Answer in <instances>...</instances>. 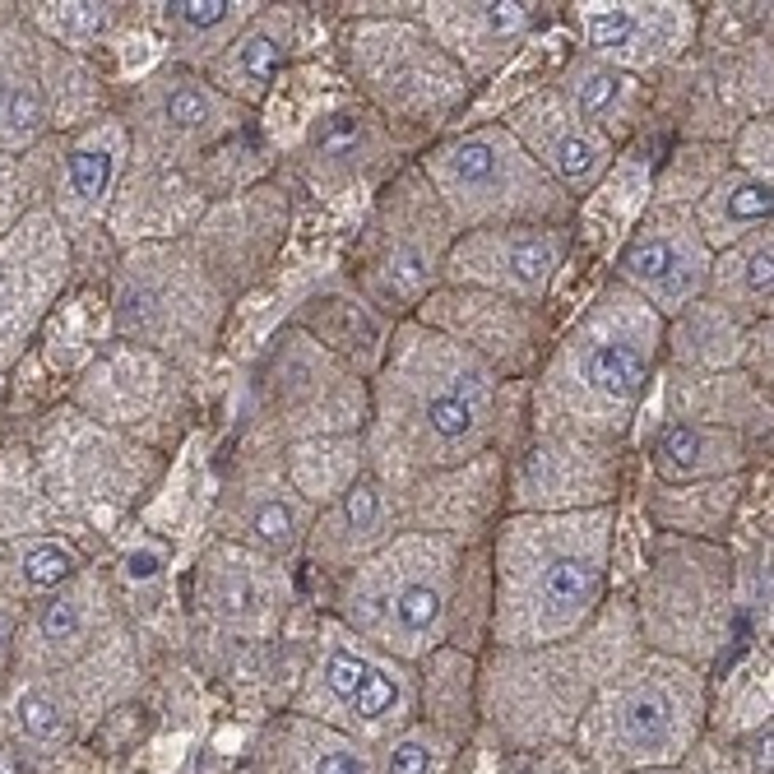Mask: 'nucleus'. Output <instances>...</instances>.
I'll use <instances>...</instances> for the list:
<instances>
[{"label": "nucleus", "instance_id": "nucleus-13", "mask_svg": "<svg viewBox=\"0 0 774 774\" xmlns=\"http://www.w3.org/2000/svg\"><path fill=\"white\" fill-rule=\"evenodd\" d=\"M654 464H658V473L673 482L719 478L742 464V440L733 432H715L705 423H691V417H673V423H663V432L654 440Z\"/></svg>", "mask_w": 774, "mask_h": 774}, {"label": "nucleus", "instance_id": "nucleus-35", "mask_svg": "<svg viewBox=\"0 0 774 774\" xmlns=\"http://www.w3.org/2000/svg\"><path fill=\"white\" fill-rule=\"evenodd\" d=\"M0 316H6V283H0Z\"/></svg>", "mask_w": 774, "mask_h": 774}, {"label": "nucleus", "instance_id": "nucleus-1", "mask_svg": "<svg viewBox=\"0 0 774 774\" xmlns=\"http://www.w3.org/2000/svg\"><path fill=\"white\" fill-rule=\"evenodd\" d=\"M497 375L459 339L408 325L375 394L381 450L404 469H446L478 455L492 436Z\"/></svg>", "mask_w": 774, "mask_h": 774}, {"label": "nucleus", "instance_id": "nucleus-28", "mask_svg": "<svg viewBox=\"0 0 774 774\" xmlns=\"http://www.w3.org/2000/svg\"><path fill=\"white\" fill-rule=\"evenodd\" d=\"M367 673H371V663L362 654H352V650H335V654L325 658V687H329V696H339L344 705L362 691Z\"/></svg>", "mask_w": 774, "mask_h": 774}, {"label": "nucleus", "instance_id": "nucleus-11", "mask_svg": "<svg viewBox=\"0 0 774 774\" xmlns=\"http://www.w3.org/2000/svg\"><path fill=\"white\" fill-rule=\"evenodd\" d=\"M543 6H505V0H492V6H427V24L432 33L446 42V56L469 70H492L511 56L524 33L538 24Z\"/></svg>", "mask_w": 774, "mask_h": 774}, {"label": "nucleus", "instance_id": "nucleus-21", "mask_svg": "<svg viewBox=\"0 0 774 774\" xmlns=\"http://www.w3.org/2000/svg\"><path fill=\"white\" fill-rule=\"evenodd\" d=\"M218 117H224L218 88H205L200 79H172L163 98V121L172 135H200V130H214Z\"/></svg>", "mask_w": 774, "mask_h": 774}, {"label": "nucleus", "instance_id": "nucleus-33", "mask_svg": "<svg viewBox=\"0 0 774 774\" xmlns=\"http://www.w3.org/2000/svg\"><path fill=\"white\" fill-rule=\"evenodd\" d=\"M126 570L135 575V580H149V575H159V557H153V552H135V557L126 562Z\"/></svg>", "mask_w": 774, "mask_h": 774}, {"label": "nucleus", "instance_id": "nucleus-31", "mask_svg": "<svg viewBox=\"0 0 774 774\" xmlns=\"http://www.w3.org/2000/svg\"><path fill=\"white\" fill-rule=\"evenodd\" d=\"M42 631H47V640H70L79 631L75 603H47V612H42Z\"/></svg>", "mask_w": 774, "mask_h": 774}, {"label": "nucleus", "instance_id": "nucleus-5", "mask_svg": "<svg viewBox=\"0 0 774 774\" xmlns=\"http://www.w3.org/2000/svg\"><path fill=\"white\" fill-rule=\"evenodd\" d=\"M455 570V543L440 534L385 543L362 562L358 580L344 593L352 626L371 631L381 645H413L436 635L446 617V585Z\"/></svg>", "mask_w": 774, "mask_h": 774}, {"label": "nucleus", "instance_id": "nucleus-25", "mask_svg": "<svg viewBox=\"0 0 774 774\" xmlns=\"http://www.w3.org/2000/svg\"><path fill=\"white\" fill-rule=\"evenodd\" d=\"M112 167H117V159L107 149H75L70 153V190L88 205L102 200L107 186H112Z\"/></svg>", "mask_w": 774, "mask_h": 774}, {"label": "nucleus", "instance_id": "nucleus-8", "mask_svg": "<svg viewBox=\"0 0 774 774\" xmlns=\"http://www.w3.org/2000/svg\"><path fill=\"white\" fill-rule=\"evenodd\" d=\"M566 228L547 224H511V228H478L450 247L446 270L455 279L488 283L497 293L543 297L552 274L566 255Z\"/></svg>", "mask_w": 774, "mask_h": 774}, {"label": "nucleus", "instance_id": "nucleus-15", "mask_svg": "<svg viewBox=\"0 0 774 774\" xmlns=\"http://www.w3.org/2000/svg\"><path fill=\"white\" fill-rule=\"evenodd\" d=\"M385 520H390L385 482L381 478H352V488L339 492L329 520L316 524V552H329V557L348 562L358 547H367L385 534Z\"/></svg>", "mask_w": 774, "mask_h": 774}, {"label": "nucleus", "instance_id": "nucleus-2", "mask_svg": "<svg viewBox=\"0 0 774 774\" xmlns=\"http://www.w3.org/2000/svg\"><path fill=\"white\" fill-rule=\"evenodd\" d=\"M608 511L570 515H524L501 528L497 570H501V617L520 640H547L580 626L603 599Z\"/></svg>", "mask_w": 774, "mask_h": 774}, {"label": "nucleus", "instance_id": "nucleus-24", "mask_svg": "<svg viewBox=\"0 0 774 774\" xmlns=\"http://www.w3.org/2000/svg\"><path fill=\"white\" fill-rule=\"evenodd\" d=\"M0 126H10L24 140L42 126V98L29 79H0Z\"/></svg>", "mask_w": 774, "mask_h": 774}, {"label": "nucleus", "instance_id": "nucleus-23", "mask_svg": "<svg viewBox=\"0 0 774 774\" xmlns=\"http://www.w3.org/2000/svg\"><path fill=\"white\" fill-rule=\"evenodd\" d=\"M19 570H24L29 589H56L65 575L75 570V557H70V547H61V543H29L24 557H19Z\"/></svg>", "mask_w": 774, "mask_h": 774}, {"label": "nucleus", "instance_id": "nucleus-27", "mask_svg": "<svg viewBox=\"0 0 774 774\" xmlns=\"http://www.w3.org/2000/svg\"><path fill=\"white\" fill-rule=\"evenodd\" d=\"M394 705H400V687H394V677L385 673V668H375L371 663V673H367V682H362V691L348 700V710L358 715V719H385Z\"/></svg>", "mask_w": 774, "mask_h": 774}, {"label": "nucleus", "instance_id": "nucleus-29", "mask_svg": "<svg viewBox=\"0 0 774 774\" xmlns=\"http://www.w3.org/2000/svg\"><path fill=\"white\" fill-rule=\"evenodd\" d=\"M19 723H24V733H29V738H37V742H52V738H61L65 715H61V705H56L52 696L33 691V696L19 700Z\"/></svg>", "mask_w": 774, "mask_h": 774}, {"label": "nucleus", "instance_id": "nucleus-34", "mask_svg": "<svg viewBox=\"0 0 774 774\" xmlns=\"http://www.w3.org/2000/svg\"><path fill=\"white\" fill-rule=\"evenodd\" d=\"M0 774H24V770H19L14 761H6V756H0Z\"/></svg>", "mask_w": 774, "mask_h": 774}, {"label": "nucleus", "instance_id": "nucleus-12", "mask_svg": "<svg viewBox=\"0 0 774 774\" xmlns=\"http://www.w3.org/2000/svg\"><path fill=\"white\" fill-rule=\"evenodd\" d=\"M774 214V195H770V176L756 172H733L700 195V205L691 209V224L700 232L705 247H733L742 232L770 228Z\"/></svg>", "mask_w": 774, "mask_h": 774}, {"label": "nucleus", "instance_id": "nucleus-26", "mask_svg": "<svg viewBox=\"0 0 774 774\" xmlns=\"http://www.w3.org/2000/svg\"><path fill=\"white\" fill-rule=\"evenodd\" d=\"M774 255H770V232L756 241V247L746 251V260H742V270H738V293H742V306H765L770 302V287H774Z\"/></svg>", "mask_w": 774, "mask_h": 774}, {"label": "nucleus", "instance_id": "nucleus-20", "mask_svg": "<svg viewBox=\"0 0 774 774\" xmlns=\"http://www.w3.org/2000/svg\"><path fill=\"white\" fill-rule=\"evenodd\" d=\"M251 10L255 6H237V0H176V6H167V24L205 42H232L237 29L251 24Z\"/></svg>", "mask_w": 774, "mask_h": 774}, {"label": "nucleus", "instance_id": "nucleus-18", "mask_svg": "<svg viewBox=\"0 0 774 774\" xmlns=\"http://www.w3.org/2000/svg\"><path fill=\"white\" fill-rule=\"evenodd\" d=\"M459 329H464V348L469 352H511V348H524L528 344V329L520 320V312L511 302H497V297H469V312H455Z\"/></svg>", "mask_w": 774, "mask_h": 774}, {"label": "nucleus", "instance_id": "nucleus-17", "mask_svg": "<svg viewBox=\"0 0 774 774\" xmlns=\"http://www.w3.org/2000/svg\"><path fill=\"white\" fill-rule=\"evenodd\" d=\"M260 492L264 497H251V505H241V515L232 520L228 534L283 557L302 538V501L293 497V488H260Z\"/></svg>", "mask_w": 774, "mask_h": 774}, {"label": "nucleus", "instance_id": "nucleus-7", "mask_svg": "<svg viewBox=\"0 0 774 774\" xmlns=\"http://www.w3.org/2000/svg\"><path fill=\"white\" fill-rule=\"evenodd\" d=\"M622 274L654 316H677L710 279V247L700 241L687 209H654L617 255Z\"/></svg>", "mask_w": 774, "mask_h": 774}, {"label": "nucleus", "instance_id": "nucleus-14", "mask_svg": "<svg viewBox=\"0 0 774 774\" xmlns=\"http://www.w3.org/2000/svg\"><path fill=\"white\" fill-rule=\"evenodd\" d=\"M283 52H287L283 47V19L260 14L228 42L224 56L214 61V84L232 98H264L270 84L279 79Z\"/></svg>", "mask_w": 774, "mask_h": 774}, {"label": "nucleus", "instance_id": "nucleus-4", "mask_svg": "<svg viewBox=\"0 0 774 774\" xmlns=\"http://www.w3.org/2000/svg\"><path fill=\"white\" fill-rule=\"evenodd\" d=\"M427 176L440 186L455 224L478 228H511L524 218L562 214L557 186L543 176V167L515 144L505 126L469 130L450 144L427 153Z\"/></svg>", "mask_w": 774, "mask_h": 774}, {"label": "nucleus", "instance_id": "nucleus-32", "mask_svg": "<svg viewBox=\"0 0 774 774\" xmlns=\"http://www.w3.org/2000/svg\"><path fill=\"white\" fill-rule=\"evenodd\" d=\"M312 774H367V765H362L358 751H344V746H335V751H325V756L316 761V770H312Z\"/></svg>", "mask_w": 774, "mask_h": 774}, {"label": "nucleus", "instance_id": "nucleus-30", "mask_svg": "<svg viewBox=\"0 0 774 774\" xmlns=\"http://www.w3.org/2000/svg\"><path fill=\"white\" fill-rule=\"evenodd\" d=\"M390 774H432V751L423 742H400L390 751Z\"/></svg>", "mask_w": 774, "mask_h": 774}, {"label": "nucleus", "instance_id": "nucleus-22", "mask_svg": "<svg viewBox=\"0 0 774 774\" xmlns=\"http://www.w3.org/2000/svg\"><path fill=\"white\" fill-rule=\"evenodd\" d=\"M251 562H241L237 552H228V557H214L209 570H214V585H209V603L218 612L228 617H247L264 603V589L255 580V570H247Z\"/></svg>", "mask_w": 774, "mask_h": 774}, {"label": "nucleus", "instance_id": "nucleus-16", "mask_svg": "<svg viewBox=\"0 0 774 774\" xmlns=\"http://www.w3.org/2000/svg\"><path fill=\"white\" fill-rule=\"evenodd\" d=\"M631 79L617 70V65L603 61H575L570 70L562 75L557 98L570 107L580 121H603V126H631Z\"/></svg>", "mask_w": 774, "mask_h": 774}, {"label": "nucleus", "instance_id": "nucleus-9", "mask_svg": "<svg viewBox=\"0 0 774 774\" xmlns=\"http://www.w3.org/2000/svg\"><path fill=\"white\" fill-rule=\"evenodd\" d=\"M505 130L543 167L547 182H562L575 195L589 190L608 167V140L589 121L575 117L557 94H538V98L520 102Z\"/></svg>", "mask_w": 774, "mask_h": 774}, {"label": "nucleus", "instance_id": "nucleus-19", "mask_svg": "<svg viewBox=\"0 0 774 774\" xmlns=\"http://www.w3.org/2000/svg\"><path fill=\"white\" fill-rule=\"evenodd\" d=\"M668 733H673V705L663 691L645 687L622 700V710H617V738L631 751H654L668 742Z\"/></svg>", "mask_w": 774, "mask_h": 774}, {"label": "nucleus", "instance_id": "nucleus-6", "mask_svg": "<svg viewBox=\"0 0 774 774\" xmlns=\"http://www.w3.org/2000/svg\"><path fill=\"white\" fill-rule=\"evenodd\" d=\"M352 61L367 88L390 112L440 117L464 94V70L440 52V42L408 24H367L352 33Z\"/></svg>", "mask_w": 774, "mask_h": 774}, {"label": "nucleus", "instance_id": "nucleus-10", "mask_svg": "<svg viewBox=\"0 0 774 774\" xmlns=\"http://www.w3.org/2000/svg\"><path fill=\"white\" fill-rule=\"evenodd\" d=\"M580 37L589 42L593 61L650 65L682 52L677 42L691 33L687 6H580L575 14Z\"/></svg>", "mask_w": 774, "mask_h": 774}, {"label": "nucleus", "instance_id": "nucleus-3", "mask_svg": "<svg viewBox=\"0 0 774 774\" xmlns=\"http://www.w3.org/2000/svg\"><path fill=\"white\" fill-rule=\"evenodd\" d=\"M658 316L631 293H608L575 325L543 375V413L566 436L622 432L650 390Z\"/></svg>", "mask_w": 774, "mask_h": 774}]
</instances>
